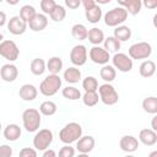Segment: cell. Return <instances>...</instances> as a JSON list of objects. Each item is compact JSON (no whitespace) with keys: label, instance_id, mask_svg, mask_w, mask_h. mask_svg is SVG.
Segmentation results:
<instances>
[{"label":"cell","instance_id":"2e32d148","mask_svg":"<svg viewBox=\"0 0 157 157\" xmlns=\"http://www.w3.org/2000/svg\"><path fill=\"white\" fill-rule=\"evenodd\" d=\"M76 147L81 153H87L94 147V139L92 136H90V135L82 136V137L78 139Z\"/></svg>","mask_w":157,"mask_h":157},{"label":"cell","instance_id":"277c9868","mask_svg":"<svg viewBox=\"0 0 157 157\" xmlns=\"http://www.w3.org/2000/svg\"><path fill=\"white\" fill-rule=\"evenodd\" d=\"M126 16H128V11L124 7H121V6L113 7L112 10L105 12L104 22L107 26H117V25L124 22L126 20Z\"/></svg>","mask_w":157,"mask_h":157},{"label":"cell","instance_id":"1f68e13d","mask_svg":"<svg viewBox=\"0 0 157 157\" xmlns=\"http://www.w3.org/2000/svg\"><path fill=\"white\" fill-rule=\"evenodd\" d=\"M39 110L44 115H53L56 112V104L54 102H52V101H45V102H43L40 104Z\"/></svg>","mask_w":157,"mask_h":157},{"label":"cell","instance_id":"484cf974","mask_svg":"<svg viewBox=\"0 0 157 157\" xmlns=\"http://www.w3.org/2000/svg\"><path fill=\"white\" fill-rule=\"evenodd\" d=\"M47 66H48V70L54 74V75H58V72L61 70L63 67V60L59 58V56H52L48 63H47Z\"/></svg>","mask_w":157,"mask_h":157},{"label":"cell","instance_id":"52a82bcc","mask_svg":"<svg viewBox=\"0 0 157 157\" xmlns=\"http://www.w3.org/2000/svg\"><path fill=\"white\" fill-rule=\"evenodd\" d=\"M53 141V132L49 129H42L39 130L34 139H33V145L37 150H45Z\"/></svg>","mask_w":157,"mask_h":157},{"label":"cell","instance_id":"681fc988","mask_svg":"<svg viewBox=\"0 0 157 157\" xmlns=\"http://www.w3.org/2000/svg\"><path fill=\"white\" fill-rule=\"evenodd\" d=\"M148 157H157V151H152V152L148 155Z\"/></svg>","mask_w":157,"mask_h":157},{"label":"cell","instance_id":"7a4b0ae2","mask_svg":"<svg viewBox=\"0 0 157 157\" xmlns=\"http://www.w3.org/2000/svg\"><path fill=\"white\" fill-rule=\"evenodd\" d=\"M60 86H61V78L59 77V75L50 74L42 81L39 86V91L44 96H53L58 92Z\"/></svg>","mask_w":157,"mask_h":157},{"label":"cell","instance_id":"8992f818","mask_svg":"<svg viewBox=\"0 0 157 157\" xmlns=\"http://www.w3.org/2000/svg\"><path fill=\"white\" fill-rule=\"evenodd\" d=\"M20 54L18 47L16 45V43L11 39H5L0 43V55H2L5 59L12 61L16 60L17 56Z\"/></svg>","mask_w":157,"mask_h":157},{"label":"cell","instance_id":"d590c367","mask_svg":"<svg viewBox=\"0 0 157 157\" xmlns=\"http://www.w3.org/2000/svg\"><path fill=\"white\" fill-rule=\"evenodd\" d=\"M82 99H83V103H85L86 105L92 107V105L97 104V102H98L99 98H98L97 92H86V93L83 94Z\"/></svg>","mask_w":157,"mask_h":157},{"label":"cell","instance_id":"9a60e30c","mask_svg":"<svg viewBox=\"0 0 157 157\" xmlns=\"http://www.w3.org/2000/svg\"><path fill=\"white\" fill-rule=\"evenodd\" d=\"M120 147L126 152H132L139 147V141L131 135H125L120 139Z\"/></svg>","mask_w":157,"mask_h":157},{"label":"cell","instance_id":"4316f807","mask_svg":"<svg viewBox=\"0 0 157 157\" xmlns=\"http://www.w3.org/2000/svg\"><path fill=\"white\" fill-rule=\"evenodd\" d=\"M37 12H36V9L32 6V5H29V4H27V5H23L21 9H20V17L23 20V21H29L34 15H36Z\"/></svg>","mask_w":157,"mask_h":157},{"label":"cell","instance_id":"9c48e42d","mask_svg":"<svg viewBox=\"0 0 157 157\" xmlns=\"http://www.w3.org/2000/svg\"><path fill=\"white\" fill-rule=\"evenodd\" d=\"M113 64L120 71L128 72L132 67V60L124 53H115L113 56Z\"/></svg>","mask_w":157,"mask_h":157},{"label":"cell","instance_id":"cb8c5ba5","mask_svg":"<svg viewBox=\"0 0 157 157\" xmlns=\"http://www.w3.org/2000/svg\"><path fill=\"white\" fill-rule=\"evenodd\" d=\"M87 37H88L90 42L93 43V44H99V43L103 42V39H104L103 31L99 29V28H97V27L91 28V29L88 31V33H87Z\"/></svg>","mask_w":157,"mask_h":157},{"label":"cell","instance_id":"9f6ffc18","mask_svg":"<svg viewBox=\"0 0 157 157\" xmlns=\"http://www.w3.org/2000/svg\"><path fill=\"white\" fill-rule=\"evenodd\" d=\"M56 157H58V156H56Z\"/></svg>","mask_w":157,"mask_h":157},{"label":"cell","instance_id":"bcb514c9","mask_svg":"<svg viewBox=\"0 0 157 157\" xmlns=\"http://www.w3.org/2000/svg\"><path fill=\"white\" fill-rule=\"evenodd\" d=\"M43 157H56V153L54 150H45V152L43 153Z\"/></svg>","mask_w":157,"mask_h":157},{"label":"cell","instance_id":"7bdbcfd3","mask_svg":"<svg viewBox=\"0 0 157 157\" xmlns=\"http://www.w3.org/2000/svg\"><path fill=\"white\" fill-rule=\"evenodd\" d=\"M65 4L71 9H76L80 6V0H65Z\"/></svg>","mask_w":157,"mask_h":157},{"label":"cell","instance_id":"ee69618b","mask_svg":"<svg viewBox=\"0 0 157 157\" xmlns=\"http://www.w3.org/2000/svg\"><path fill=\"white\" fill-rule=\"evenodd\" d=\"M82 2H83V6H85V10H87V9H90V7L96 5L94 0H83Z\"/></svg>","mask_w":157,"mask_h":157},{"label":"cell","instance_id":"f35d334b","mask_svg":"<svg viewBox=\"0 0 157 157\" xmlns=\"http://www.w3.org/2000/svg\"><path fill=\"white\" fill-rule=\"evenodd\" d=\"M74 155H75L74 147H71L70 145H65L60 148L58 157H74Z\"/></svg>","mask_w":157,"mask_h":157},{"label":"cell","instance_id":"60d3db41","mask_svg":"<svg viewBox=\"0 0 157 157\" xmlns=\"http://www.w3.org/2000/svg\"><path fill=\"white\" fill-rule=\"evenodd\" d=\"M98 91H99V94H101V97H102V96L108 94V93H110V92H113V91H115V90H114V87H113L110 83H103V85L99 86Z\"/></svg>","mask_w":157,"mask_h":157},{"label":"cell","instance_id":"d6986e66","mask_svg":"<svg viewBox=\"0 0 157 157\" xmlns=\"http://www.w3.org/2000/svg\"><path fill=\"white\" fill-rule=\"evenodd\" d=\"M118 2L125 6L124 9L132 15H136L141 9V0H118Z\"/></svg>","mask_w":157,"mask_h":157},{"label":"cell","instance_id":"ba28073f","mask_svg":"<svg viewBox=\"0 0 157 157\" xmlns=\"http://www.w3.org/2000/svg\"><path fill=\"white\" fill-rule=\"evenodd\" d=\"M70 60L75 65H83L87 60V50L86 47L82 44L75 45L70 52Z\"/></svg>","mask_w":157,"mask_h":157},{"label":"cell","instance_id":"f907efd6","mask_svg":"<svg viewBox=\"0 0 157 157\" xmlns=\"http://www.w3.org/2000/svg\"><path fill=\"white\" fill-rule=\"evenodd\" d=\"M77 157H88V155L87 153H80Z\"/></svg>","mask_w":157,"mask_h":157},{"label":"cell","instance_id":"f546056e","mask_svg":"<svg viewBox=\"0 0 157 157\" xmlns=\"http://www.w3.org/2000/svg\"><path fill=\"white\" fill-rule=\"evenodd\" d=\"M99 75H101V77H102L104 81L110 82V81H113V80L115 78V70H114V67H113L112 65H104V66L101 69Z\"/></svg>","mask_w":157,"mask_h":157},{"label":"cell","instance_id":"f5cc1de1","mask_svg":"<svg viewBox=\"0 0 157 157\" xmlns=\"http://www.w3.org/2000/svg\"><path fill=\"white\" fill-rule=\"evenodd\" d=\"M2 39H4V36H2V33H1V32H0V43H1V42H2Z\"/></svg>","mask_w":157,"mask_h":157},{"label":"cell","instance_id":"83f0119b","mask_svg":"<svg viewBox=\"0 0 157 157\" xmlns=\"http://www.w3.org/2000/svg\"><path fill=\"white\" fill-rule=\"evenodd\" d=\"M45 70V63L40 58H36L31 61V71L34 75H42Z\"/></svg>","mask_w":157,"mask_h":157},{"label":"cell","instance_id":"5bb4252c","mask_svg":"<svg viewBox=\"0 0 157 157\" xmlns=\"http://www.w3.org/2000/svg\"><path fill=\"white\" fill-rule=\"evenodd\" d=\"M18 94L25 101H33L37 97V88L31 83H25L21 86Z\"/></svg>","mask_w":157,"mask_h":157},{"label":"cell","instance_id":"7402d4cb","mask_svg":"<svg viewBox=\"0 0 157 157\" xmlns=\"http://www.w3.org/2000/svg\"><path fill=\"white\" fill-rule=\"evenodd\" d=\"M156 64L152 60H146L140 65V75L142 77H151L155 74Z\"/></svg>","mask_w":157,"mask_h":157},{"label":"cell","instance_id":"4fadbf2b","mask_svg":"<svg viewBox=\"0 0 157 157\" xmlns=\"http://www.w3.org/2000/svg\"><path fill=\"white\" fill-rule=\"evenodd\" d=\"M29 28L33 31H42L48 25V18L43 13H36L29 21Z\"/></svg>","mask_w":157,"mask_h":157},{"label":"cell","instance_id":"f1b7e54d","mask_svg":"<svg viewBox=\"0 0 157 157\" xmlns=\"http://www.w3.org/2000/svg\"><path fill=\"white\" fill-rule=\"evenodd\" d=\"M142 108L147 113H157V98L156 97H147L142 101Z\"/></svg>","mask_w":157,"mask_h":157},{"label":"cell","instance_id":"ffe728a7","mask_svg":"<svg viewBox=\"0 0 157 157\" xmlns=\"http://www.w3.org/2000/svg\"><path fill=\"white\" fill-rule=\"evenodd\" d=\"M85 15H86V18H87L90 22L96 23V22H98V21L101 20L102 10H101V7H99L98 5H94V6L90 7V9H87L86 12H85Z\"/></svg>","mask_w":157,"mask_h":157},{"label":"cell","instance_id":"ab89813d","mask_svg":"<svg viewBox=\"0 0 157 157\" xmlns=\"http://www.w3.org/2000/svg\"><path fill=\"white\" fill-rule=\"evenodd\" d=\"M18 157H37V152L34 148H31V147H25L20 151V155Z\"/></svg>","mask_w":157,"mask_h":157},{"label":"cell","instance_id":"d6a6232c","mask_svg":"<svg viewBox=\"0 0 157 157\" xmlns=\"http://www.w3.org/2000/svg\"><path fill=\"white\" fill-rule=\"evenodd\" d=\"M104 49L107 52H117L120 49V42L114 37H108L104 39Z\"/></svg>","mask_w":157,"mask_h":157},{"label":"cell","instance_id":"4dcf8cb0","mask_svg":"<svg viewBox=\"0 0 157 157\" xmlns=\"http://www.w3.org/2000/svg\"><path fill=\"white\" fill-rule=\"evenodd\" d=\"M82 87L86 92H96V90L98 88V81L93 76H87L82 82Z\"/></svg>","mask_w":157,"mask_h":157},{"label":"cell","instance_id":"74e56055","mask_svg":"<svg viewBox=\"0 0 157 157\" xmlns=\"http://www.w3.org/2000/svg\"><path fill=\"white\" fill-rule=\"evenodd\" d=\"M56 2L54 0H42L40 1V7L45 13H50L53 11V9L55 7Z\"/></svg>","mask_w":157,"mask_h":157},{"label":"cell","instance_id":"ac0fdd59","mask_svg":"<svg viewBox=\"0 0 157 157\" xmlns=\"http://www.w3.org/2000/svg\"><path fill=\"white\" fill-rule=\"evenodd\" d=\"M139 137H140V140H141L145 145H147V146H151V145H153V144L157 141V135H156V132H155L153 130H151V129H142V130L140 131V134H139Z\"/></svg>","mask_w":157,"mask_h":157},{"label":"cell","instance_id":"7dc6e473","mask_svg":"<svg viewBox=\"0 0 157 157\" xmlns=\"http://www.w3.org/2000/svg\"><path fill=\"white\" fill-rule=\"evenodd\" d=\"M5 21H6V13L0 10V26H4Z\"/></svg>","mask_w":157,"mask_h":157},{"label":"cell","instance_id":"d4e9b609","mask_svg":"<svg viewBox=\"0 0 157 157\" xmlns=\"http://www.w3.org/2000/svg\"><path fill=\"white\" fill-rule=\"evenodd\" d=\"M71 33H72V36H74L76 39L82 40V39H86V38H87L88 31H87V28L85 27V25H82V23H75V25L72 26V28H71Z\"/></svg>","mask_w":157,"mask_h":157},{"label":"cell","instance_id":"44dd1931","mask_svg":"<svg viewBox=\"0 0 157 157\" xmlns=\"http://www.w3.org/2000/svg\"><path fill=\"white\" fill-rule=\"evenodd\" d=\"M130 37H131V29L125 25L118 26L114 29V38L118 39L119 42L120 40H128Z\"/></svg>","mask_w":157,"mask_h":157},{"label":"cell","instance_id":"b9f144b4","mask_svg":"<svg viewBox=\"0 0 157 157\" xmlns=\"http://www.w3.org/2000/svg\"><path fill=\"white\" fill-rule=\"evenodd\" d=\"M12 156V148L9 145H1L0 146V157H11Z\"/></svg>","mask_w":157,"mask_h":157},{"label":"cell","instance_id":"e575fe53","mask_svg":"<svg viewBox=\"0 0 157 157\" xmlns=\"http://www.w3.org/2000/svg\"><path fill=\"white\" fill-rule=\"evenodd\" d=\"M63 96L65 98H69V99H78L81 97V92L76 87L67 86V87L63 88Z\"/></svg>","mask_w":157,"mask_h":157},{"label":"cell","instance_id":"8d00e7d4","mask_svg":"<svg viewBox=\"0 0 157 157\" xmlns=\"http://www.w3.org/2000/svg\"><path fill=\"white\" fill-rule=\"evenodd\" d=\"M118 98H119V96H118L117 91H113V92H110V93L104 94V96H102V97H101L102 102H103L104 104H108V105L115 104V103L118 102Z\"/></svg>","mask_w":157,"mask_h":157},{"label":"cell","instance_id":"816d5d0a","mask_svg":"<svg viewBox=\"0 0 157 157\" xmlns=\"http://www.w3.org/2000/svg\"><path fill=\"white\" fill-rule=\"evenodd\" d=\"M7 2H9V4H16L17 1H16V0H7Z\"/></svg>","mask_w":157,"mask_h":157},{"label":"cell","instance_id":"e0dca14e","mask_svg":"<svg viewBox=\"0 0 157 157\" xmlns=\"http://www.w3.org/2000/svg\"><path fill=\"white\" fill-rule=\"evenodd\" d=\"M4 136L9 141H16L21 136V128L17 124H9L4 130Z\"/></svg>","mask_w":157,"mask_h":157},{"label":"cell","instance_id":"8fae6325","mask_svg":"<svg viewBox=\"0 0 157 157\" xmlns=\"http://www.w3.org/2000/svg\"><path fill=\"white\" fill-rule=\"evenodd\" d=\"M7 28L12 34H22L26 31V21H23L20 16H12L9 20Z\"/></svg>","mask_w":157,"mask_h":157},{"label":"cell","instance_id":"11a10c76","mask_svg":"<svg viewBox=\"0 0 157 157\" xmlns=\"http://www.w3.org/2000/svg\"><path fill=\"white\" fill-rule=\"evenodd\" d=\"M0 129H1V123H0Z\"/></svg>","mask_w":157,"mask_h":157},{"label":"cell","instance_id":"7c38bea8","mask_svg":"<svg viewBox=\"0 0 157 157\" xmlns=\"http://www.w3.org/2000/svg\"><path fill=\"white\" fill-rule=\"evenodd\" d=\"M17 67L13 64H4L0 69V76L6 82H12L17 77Z\"/></svg>","mask_w":157,"mask_h":157},{"label":"cell","instance_id":"30bf717a","mask_svg":"<svg viewBox=\"0 0 157 157\" xmlns=\"http://www.w3.org/2000/svg\"><path fill=\"white\" fill-rule=\"evenodd\" d=\"M90 58L96 64H105L109 60V53L101 47H93L90 50Z\"/></svg>","mask_w":157,"mask_h":157},{"label":"cell","instance_id":"db71d44e","mask_svg":"<svg viewBox=\"0 0 157 157\" xmlns=\"http://www.w3.org/2000/svg\"><path fill=\"white\" fill-rule=\"evenodd\" d=\"M125 157H135V156H125Z\"/></svg>","mask_w":157,"mask_h":157},{"label":"cell","instance_id":"836d02e7","mask_svg":"<svg viewBox=\"0 0 157 157\" xmlns=\"http://www.w3.org/2000/svg\"><path fill=\"white\" fill-rule=\"evenodd\" d=\"M49 15H50L52 20H54V21H61V20L65 17L66 11H65V9H64V6H63V5L56 4V5H55V7L53 9V11H52Z\"/></svg>","mask_w":157,"mask_h":157},{"label":"cell","instance_id":"3957f363","mask_svg":"<svg viewBox=\"0 0 157 157\" xmlns=\"http://www.w3.org/2000/svg\"><path fill=\"white\" fill-rule=\"evenodd\" d=\"M22 119H23V126L29 132L36 131L40 125V114L34 108L26 109L22 114Z\"/></svg>","mask_w":157,"mask_h":157},{"label":"cell","instance_id":"c3c4849f","mask_svg":"<svg viewBox=\"0 0 157 157\" xmlns=\"http://www.w3.org/2000/svg\"><path fill=\"white\" fill-rule=\"evenodd\" d=\"M152 130L155 131V130H157V117H153L152 118Z\"/></svg>","mask_w":157,"mask_h":157},{"label":"cell","instance_id":"603a6c76","mask_svg":"<svg viewBox=\"0 0 157 157\" xmlns=\"http://www.w3.org/2000/svg\"><path fill=\"white\" fill-rule=\"evenodd\" d=\"M64 78L67 81V82H71V83H75V82H78V80L81 78V71L74 66L71 67H67L64 72Z\"/></svg>","mask_w":157,"mask_h":157},{"label":"cell","instance_id":"6da1fadb","mask_svg":"<svg viewBox=\"0 0 157 157\" xmlns=\"http://www.w3.org/2000/svg\"><path fill=\"white\" fill-rule=\"evenodd\" d=\"M82 135V129H81V125L75 123V121H71L69 124H66L61 130H60V134H59V137L60 140L64 142V144H67L70 145L71 142L78 140Z\"/></svg>","mask_w":157,"mask_h":157},{"label":"cell","instance_id":"f6af8a7d","mask_svg":"<svg viewBox=\"0 0 157 157\" xmlns=\"http://www.w3.org/2000/svg\"><path fill=\"white\" fill-rule=\"evenodd\" d=\"M144 4L147 7H156L157 6V0H145Z\"/></svg>","mask_w":157,"mask_h":157},{"label":"cell","instance_id":"5b68a950","mask_svg":"<svg viewBox=\"0 0 157 157\" xmlns=\"http://www.w3.org/2000/svg\"><path fill=\"white\" fill-rule=\"evenodd\" d=\"M151 53H152V48H151V44L147 42L134 43L129 48V55L132 59H145V58H148Z\"/></svg>","mask_w":157,"mask_h":157}]
</instances>
